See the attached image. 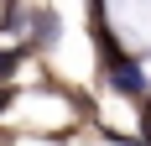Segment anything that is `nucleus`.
Returning a JSON list of instances; mask_svg holds the SVG:
<instances>
[{
	"mask_svg": "<svg viewBox=\"0 0 151 146\" xmlns=\"http://www.w3.org/2000/svg\"><path fill=\"white\" fill-rule=\"evenodd\" d=\"M109 84L120 89V94H141V68L125 58H109Z\"/></svg>",
	"mask_w": 151,
	"mask_h": 146,
	"instance_id": "1",
	"label": "nucleus"
},
{
	"mask_svg": "<svg viewBox=\"0 0 151 146\" xmlns=\"http://www.w3.org/2000/svg\"><path fill=\"white\" fill-rule=\"evenodd\" d=\"M5 104H11V89H0V110H5Z\"/></svg>",
	"mask_w": 151,
	"mask_h": 146,
	"instance_id": "2",
	"label": "nucleus"
}]
</instances>
